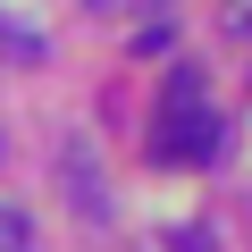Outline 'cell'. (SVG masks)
Listing matches in <instances>:
<instances>
[{"instance_id": "277c9868", "label": "cell", "mask_w": 252, "mask_h": 252, "mask_svg": "<svg viewBox=\"0 0 252 252\" xmlns=\"http://www.w3.org/2000/svg\"><path fill=\"white\" fill-rule=\"evenodd\" d=\"M93 9H118V0H93Z\"/></svg>"}, {"instance_id": "6da1fadb", "label": "cell", "mask_w": 252, "mask_h": 252, "mask_svg": "<svg viewBox=\"0 0 252 252\" xmlns=\"http://www.w3.org/2000/svg\"><path fill=\"white\" fill-rule=\"evenodd\" d=\"M219 109H210V93H202V76L193 67H168V84H160V109H152V160H168V168H202V160H219Z\"/></svg>"}, {"instance_id": "7a4b0ae2", "label": "cell", "mask_w": 252, "mask_h": 252, "mask_svg": "<svg viewBox=\"0 0 252 252\" xmlns=\"http://www.w3.org/2000/svg\"><path fill=\"white\" fill-rule=\"evenodd\" d=\"M34 244V219L26 210H0V252H26Z\"/></svg>"}, {"instance_id": "3957f363", "label": "cell", "mask_w": 252, "mask_h": 252, "mask_svg": "<svg viewBox=\"0 0 252 252\" xmlns=\"http://www.w3.org/2000/svg\"><path fill=\"white\" fill-rule=\"evenodd\" d=\"M177 252H210V235L202 227H177Z\"/></svg>"}]
</instances>
